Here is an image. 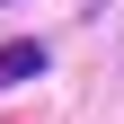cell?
Wrapping results in <instances>:
<instances>
[{"label": "cell", "instance_id": "1", "mask_svg": "<svg viewBox=\"0 0 124 124\" xmlns=\"http://www.w3.org/2000/svg\"><path fill=\"white\" fill-rule=\"evenodd\" d=\"M36 71H44V44H0V89L36 80Z\"/></svg>", "mask_w": 124, "mask_h": 124}]
</instances>
